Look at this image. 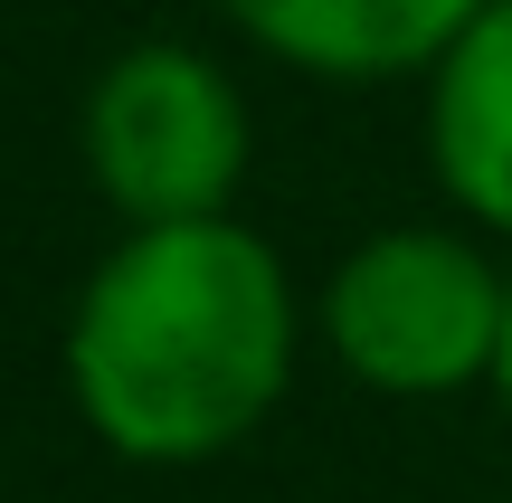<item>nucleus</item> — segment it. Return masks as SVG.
<instances>
[{"label":"nucleus","mask_w":512,"mask_h":503,"mask_svg":"<svg viewBox=\"0 0 512 503\" xmlns=\"http://www.w3.org/2000/svg\"><path fill=\"white\" fill-rule=\"evenodd\" d=\"M294 380V285L256 228H133L67 314V399L124 466H209L247 447Z\"/></svg>","instance_id":"obj_1"},{"label":"nucleus","mask_w":512,"mask_h":503,"mask_svg":"<svg viewBox=\"0 0 512 503\" xmlns=\"http://www.w3.org/2000/svg\"><path fill=\"white\" fill-rule=\"evenodd\" d=\"M512 266L456 228H380L323 285V342L380 399H456L494 380Z\"/></svg>","instance_id":"obj_2"},{"label":"nucleus","mask_w":512,"mask_h":503,"mask_svg":"<svg viewBox=\"0 0 512 503\" xmlns=\"http://www.w3.org/2000/svg\"><path fill=\"white\" fill-rule=\"evenodd\" d=\"M247 95L219 57L143 38L124 48L86 95V171L133 228H190L228 219L247 181Z\"/></svg>","instance_id":"obj_3"},{"label":"nucleus","mask_w":512,"mask_h":503,"mask_svg":"<svg viewBox=\"0 0 512 503\" xmlns=\"http://www.w3.org/2000/svg\"><path fill=\"white\" fill-rule=\"evenodd\" d=\"M484 10L494 0H228V19L266 57H285L304 76H342V86L437 67Z\"/></svg>","instance_id":"obj_4"},{"label":"nucleus","mask_w":512,"mask_h":503,"mask_svg":"<svg viewBox=\"0 0 512 503\" xmlns=\"http://www.w3.org/2000/svg\"><path fill=\"white\" fill-rule=\"evenodd\" d=\"M427 152L465 219L512 238V0L427 67Z\"/></svg>","instance_id":"obj_5"},{"label":"nucleus","mask_w":512,"mask_h":503,"mask_svg":"<svg viewBox=\"0 0 512 503\" xmlns=\"http://www.w3.org/2000/svg\"><path fill=\"white\" fill-rule=\"evenodd\" d=\"M494 390H503V418H512V304H503V352H494Z\"/></svg>","instance_id":"obj_6"}]
</instances>
